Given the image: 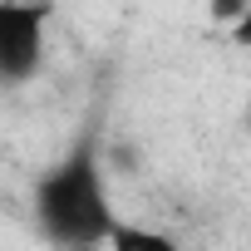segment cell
Listing matches in <instances>:
<instances>
[{"label":"cell","mask_w":251,"mask_h":251,"mask_svg":"<svg viewBox=\"0 0 251 251\" xmlns=\"http://www.w3.org/2000/svg\"><path fill=\"white\" fill-rule=\"evenodd\" d=\"M50 15H54L50 0H0V79L10 89L40 74Z\"/></svg>","instance_id":"cell-2"},{"label":"cell","mask_w":251,"mask_h":251,"mask_svg":"<svg viewBox=\"0 0 251 251\" xmlns=\"http://www.w3.org/2000/svg\"><path fill=\"white\" fill-rule=\"evenodd\" d=\"M103 251H182L168 231H158V226H138V222H118V231L108 236V246Z\"/></svg>","instance_id":"cell-3"},{"label":"cell","mask_w":251,"mask_h":251,"mask_svg":"<svg viewBox=\"0 0 251 251\" xmlns=\"http://www.w3.org/2000/svg\"><path fill=\"white\" fill-rule=\"evenodd\" d=\"M35 222L40 231L64 251H94L108 246L118 231V212L108 197V173L99 163V148L89 138L69 143L64 158H54L35 182Z\"/></svg>","instance_id":"cell-1"},{"label":"cell","mask_w":251,"mask_h":251,"mask_svg":"<svg viewBox=\"0 0 251 251\" xmlns=\"http://www.w3.org/2000/svg\"><path fill=\"white\" fill-rule=\"evenodd\" d=\"M231 45H236V50H251V15H246L241 25H231Z\"/></svg>","instance_id":"cell-4"}]
</instances>
